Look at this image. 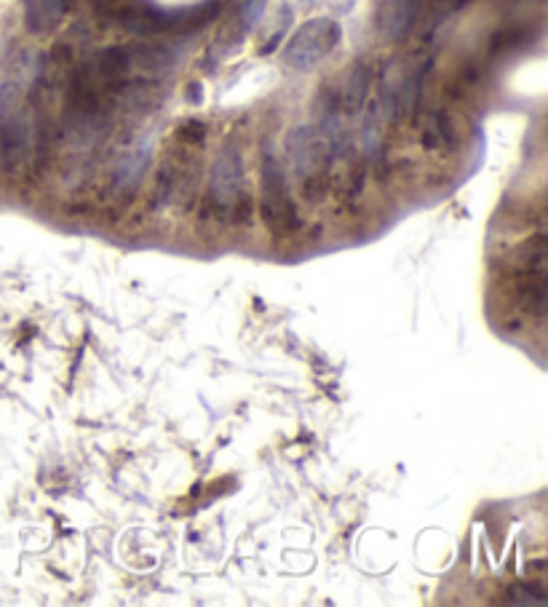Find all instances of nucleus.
Segmentation results:
<instances>
[{
  "mask_svg": "<svg viewBox=\"0 0 548 607\" xmlns=\"http://www.w3.org/2000/svg\"><path fill=\"white\" fill-rule=\"evenodd\" d=\"M206 198L214 212L225 220H244L249 214L246 206H252V198L246 193L244 158L233 145H225L220 156L214 158Z\"/></svg>",
  "mask_w": 548,
  "mask_h": 607,
  "instance_id": "f257e3e1",
  "label": "nucleus"
},
{
  "mask_svg": "<svg viewBox=\"0 0 548 607\" xmlns=\"http://www.w3.org/2000/svg\"><path fill=\"white\" fill-rule=\"evenodd\" d=\"M260 172H262V214H265V225H268L276 236H289V233H295V230L300 228L295 201H292V193H289L287 174L281 169L279 158H276V153L270 148V142H265V148H262Z\"/></svg>",
  "mask_w": 548,
  "mask_h": 607,
  "instance_id": "f03ea898",
  "label": "nucleus"
},
{
  "mask_svg": "<svg viewBox=\"0 0 548 607\" xmlns=\"http://www.w3.org/2000/svg\"><path fill=\"white\" fill-rule=\"evenodd\" d=\"M340 38H343V30H340L335 19H311V22H305L287 41L284 62H287L292 70H300V73L313 70V67L321 65V62L337 49Z\"/></svg>",
  "mask_w": 548,
  "mask_h": 607,
  "instance_id": "7ed1b4c3",
  "label": "nucleus"
},
{
  "mask_svg": "<svg viewBox=\"0 0 548 607\" xmlns=\"http://www.w3.org/2000/svg\"><path fill=\"white\" fill-rule=\"evenodd\" d=\"M289 158L295 166V174L305 185H316L319 177L327 169L329 158H332V148H329L327 137L313 129V126H297L289 132L287 140Z\"/></svg>",
  "mask_w": 548,
  "mask_h": 607,
  "instance_id": "20e7f679",
  "label": "nucleus"
},
{
  "mask_svg": "<svg viewBox=\"0 0 548 607\" xmlns=\"http://www.w3.org/2000/svg\"><path fill=\"white\" fill-rule=\"evenodd\" d=\"M426 0H380L375 11L377 33L385 41H404L412 27L418 25Z\"/></svg>",
  "mask_w": 548,
  "mask_h": 607,
  "instance_id": "39448f33",
  "label": "nucleus"
},
{
  "mask_svg": "<svg viewBox=\"0 0 548 607\" xmlns=\"http://www.w3.org/2000/svg\"><path fill=\"white\" fill-rule=\"evenodd\" d=\"M65 11L67 0H25L27 27L35 33H46L51 27H57Z\"/></svg>",
  "mask_w": 548,
  "mask_h": 607,
  "instance_id": "423d86ee",
  "label": "nucleus"
},
{
  "mask_svg": "<svg viewBox=\"0 0 548 607\" xmlns=\"http://www.w3.org/2000/svg\"><path fill=\"white\" fill-rule=\"evenodd\" d=\"M148 161H150L148 148H137L134 153H129V156L118 164V172H115V188L118 190L137 188L142 180V174L148 169Z\"/></svg>",
  "mask_w": 548,
  "mask_h": 607,
  "instance_id": "0eeeda50",
  "label": "nucleus"
},
{
  "mask_svg": "<svg viewBox=\"0 0 548 607\" xmlns=\"http://www.w3.org/2000/svg\"><path fill=\"white\" fill-rule=\"evenodd\" d=\"M369 86H372V70L367 65L353 67L351 78H348L343 89V105L348 113H359L369 94Z\"/></svg>",
  "mask_w": 548,
  "mask_h": 607,
  "instance_id": "6e6552de",
  "label": "nucleus"
},
{
  "mask_svg": "<svg viewBox=\"0 0 548 607\" xmlns=\"http://www.w3.org/2000/svg\"><path fill=\"white\" fill-rule=\"evenodd\" d=\"M506 602L508 605H546V597L535 586H511Z\"/></svg>",
  "mask_w": 548,
  "mask_h": 607,
  "instance_id": "1a4fd4ad",
  "label": "nucleus"
},
{
  "mask_svg": "<svg viewBox=\"0 0 548 607\" xmlns=\"http://www.w3.org/2000/svg\"><path fill=\"white\" fill-rule=\"evenodd\" d=\"M265 6H268V0H246L241 9V30H252L260 22Z\"/></svg>",
  "mask_w": 548,
  "mask_h": 607,
  "instance_id": "9d476101",
  "label": "nucleus"
},
{
  "mask_svg": "<svg viewBox=\"0 0 548 607\" xmlns=\"http://www.w3.org/2000/svg\"><path fill=\"white\" fill-rule=\"evenodd\" d=\"M206 137V129L204 124H198V121H188V124L180 129V140L185 142V145H201Z\"/></svg>",
  "mask_w": 548,
  "mask_h": 607,
  "instance_id": "9b49d317",
  "label": "nucleus"
}]
</instances>
